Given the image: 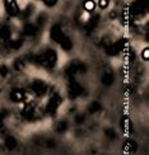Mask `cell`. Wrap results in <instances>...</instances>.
<instances>
[{"label":"cell","mask_w":149,"mask_h":155,"mask_svg":"<svg viewBox=\"0 0 149 155\" xmlns=\"http://www.w3.org/2000/svg\"><path fill=\"white\" fill-rule=\"evenodd\" d=\"M60 45H61V47L65 50V51H69L70 48H72V41H70V38H68L65 36H64V38L61 40Z\"/></svg>","instance_id":"52a82bcc"},{"label":"cell","mask_w":149,"mask_h":155,"mask_svg":"<svg viewBox=\"0 0 149 155\" xmlns=\"http://www.w3.org/2000/svg\"><path fill=\"white\" fill-rule=\"evenodd\" d=\"M36 27H35V25L33 24H27V25H25V27H24V33L25 35H29V36H33L35 33H36Z\"/></svg>","instance_id":"30bf717a"},{"label":"cell","mask_w":149,"mask_h":155,"mask_svg":"<svg viewBox=\"0 0 149 155\" xmlns=\"http://www.w3.org/2000/svg\"><path fill=\"white\" fill-rule=\"evenodd\" d=\"M59 103H60L59 97H57V95H54L52 98H51V99L49 101V104H47V111H49V112H54L55 109L57 108V106H59Z\"/></svg>","instance_id":"3957f363"},{"label":"cell","mask_w":149,"mask_h":155,"mask_svg":"<svg viewBox=\"0 0 149 155\" xmlns=\"http://www.w3.org/2000/svg\"><path fill=\"white\" fill-rule=\"evenodd\" d=\"M141 57H143V59H144L145 61H148V60H149V48H148V47L143 50V52H141Z\"/></svg>","instance_id":"4fadbf2b"},{"label":"cell","mask_w":149,"mask_h":155,"mask_svg":"<svg viewBox=\"0 0 149 155\" xmlns=\"http://www.w3.org/2000/svg\"><path fill=\"white\" fill-rule=\"evenodd\" d=\"M21 46H22V40H15V41H12L10 42V47L14 48V50L19 48Z\"/></svg>","instance_id":"7c38bea8"},{"label":"cell","mask_w":149,"mask_h":155,"mask_svg":"<svg viewBox=\"0 0 149 155\" xmlns=\"http://www.w3.org/2000/svg\"><path fill=\"white\" fill-rule=\"evenodd\" d=\"M6 10H8V13L10 15H17L19 13V8L15 2H13L10 4H6Z\"/></svg>","instance_id":"5b68a950"},{"label":"cell","mask_w":149,"mask_h":155,"mask_svg":"<svg viewBox=\"0 0 149 155\" xmlns=\"http://www.w3.org/2000/svg\"><path fill=\"white\" fill-rule=\"evenodd\" d=\"M51 38L57 43L61 42V40L64 38V33H63V31L59 25H54L52 29H51Z\"/></svg>","instance_id":"6da1fadb"},{"label":"cell","mask_w":149,"mask_h":155,"mask_svg":"<svg viewBox=\"0 0 149 155\" xmlns=\"http://www.w3.org/2000/svg\"><path fill=\"white\" fill-rule=\"evenodd\" d=\"M122 47H124V41L116 42V43L111 45V46L108 47V54H110V55H116V54H119L120 51L122 50Z\"/></svg>","instance_id":"7a4b0ae2"},{"label":"cell","mask_w":149,"mask_h":155,"mask_svg":"<svg viewBox=\"0 0 149 155\" xmlns=\"http://www.w3.org/2000/svg\"><path fill=\"white\" fill-rule=\"evenodd\" d=\"M111 81H112V76H111V75H106L105 78H103V83H105L106 85L111 84Z\"/></svg>","instance_id":"5bb4252c"},{"label":"cell","mask_w":149,"mask_h":155,"mask_svg":"<svg viewBox=\"0 0 149 155\" xmlns=\"http://www.w3.org/2000/svg\"><path fill=\"white\" fill-rule=\"evenodd\" d=\"M13 2H15V0H5V4H10Z\"/></svg>","instance_id":"ac0fdd59"},{"label":"cell","mask_w":149,"mask_h":155,"mask_svg":"<svg viewBox=\"0 0 149 155\" xmlns=\"http://www.w3.org/2000/svg\"><path fill=\"white\" fill-rule=\"evenodd\" d=\"M23 98H24V93L22 90H14V92L10 94V99L14 102H21V101H23Z\"/></svg>","instance_id":"8992f818"},{"label":"cell","mask_w":149,"mask_h":155,"mask_svg":"<svg viewBox=\"0 0 149 155\" xmlns=\"http://www.w3.org/2000/svg\"><path fill=\"white\" fill-rule=\"evenodd\" d=\"M94 8H96V4L93 0H86V2H84V9L87 12H93Z\"/></svg>","instance_id":"9c48e42d"},{"label":"cell","mask_w":149,"mask_h":155,"mask_svg":"<svg viewBox=\"0 0 149 155\" xmlns=\"http://www.w3.org/2000/svg\"><path fill=\"white\" fill-rule=\"evenodd\" d=\"M89 109H90V112H94V111H97V109H100V104L98 103H93V107L89 108Z\"/></svg>","instance_id":"e0dca14e"},{"label":"cell","mask_w":149,"mask_h":155,"mask_svg":"<svg viewBox=\"0 0 149 155\" xmlns=\"http://www.w3.org/2000/svg\"><path fill=\"white\" fill-rule=\"evenodd\" d=\"M3 124V114H0V126H2Z\"/></svg>","instance_id":"d6986e66"},{"label":"cell","mask_w":149,"mask_h":155,"mask_svg":"<svg viewBox=\"0 0 149 155\" xmlns=\"http://www.w3.org/2000/svg\"><path fill=\"white\" fill-rule=\"evenodd\" d=\"M5 144H6V146L9 147V149H13L15 145H17V143H15V140H14V137H12V136H9L8 139H6V141H5Z\"/></svg>","instance_id":"8fae6325"},{"label":"cell","mask_w":149,"mask_h":155,"mask_svg":"<svg viewBox=\"0 0 149 155\" xmlns=\"http://www.w3.org/2000/svg\"><path fill=\"white\" fill-rule=\"evenodd\" d=\"M98 4H100V8L105 9V8H107V5H108V0H100Z\"/></svg>","instance_id":"9a60e30c"},{"label":"cell","mask_w":149,"mask_h":155,"mask_svg":"<svg viewBox=\"0 0 149 155\" xmlns=\"http://www.w3.org/2000/svg\"><path fill=\"white\" fill-rule=\"evenodd\" d=\"M10 36V29L9 27H6V25H3L2 28H0V37L3 38V40H8Z\"/></svg>","instance_id":"ba28073f"},{"label":"cell","mask_w":149,"mask_h":155,"mask_svg":"<svg viewBox=\"0 0 149 155\" xmlns=\"http://www.w3.org/2000/svg\"><path fill=\"white\" fill-rule=\"evenodd\" d=\"M43 2H45V4H46V5L52 6V5H55V3L57 2V0H43Z\"/></svg>","instance_id":"2e32d148"},{"label":"cell","mask_w":149,"mask_h":155,"mask_svg":"<svg viewBox=\"0 0 149 155\" xmlns=\"http://www.w3.org/2000/svg\"><path fill=\"white\" fill-rule=\"evenodd\" d=\"M32 88H33V90L38 95H41V94H43L45 92H46V84H43L41 81H36L33 85H32Z\"/></svg>","instance_id":"277c9868"}]
</instances>
